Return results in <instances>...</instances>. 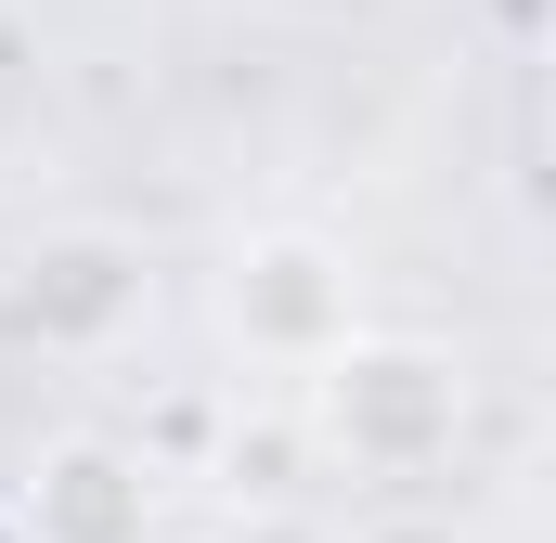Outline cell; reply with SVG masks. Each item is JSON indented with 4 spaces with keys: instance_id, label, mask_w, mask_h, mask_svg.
Instances as JSON below:
<instances>
[{
    "instance_id": "cell-1",
    "label": "cell",
    "mask_w": 556,
    "mask_h": 543,
    "mask_svg": "<svg viewBox=\"0 0 556 543\" xmlns=\"http://www.w3.org/2000/svg\"><path fill=\"white\" fill-rule=\"evenodd\" d=\"M324 440L376 479H415L466 440V363L427 337H350L324 363Z\"/></svg>"
},
{
    "instance_id": "cell-2",
    "label": "cell",
    "mask_w": 556,
    "mask_h": 543,
    "mask_svg": "<svg viewBox=\"0 0 556 543\" xmlns=\"http://www.w3.org/2000/svg\"><path fill=\"white\" fill-rule=\"evenodd\" d=\"M220 311H233V337H247L260 363H311V376H324V363L363 337V272H350L337 233L273 220V233H247V247H233Z\"/></svg>"
},
{
    "instance_id": "cell-3",
    "label": "cell",
    "mask_w": 556,
    "mask_h": 543,
    "mask_svg": "<svg viewBox=\"0 0 556 543\" xmlns=\"http://www.w3.org/2000/svg\"><path fill=\"white\" fill-rule=\"evenodd\" d=\"M142 324V247L130 233H52L13 272V337L39 350H117Z\"/></svg>"
},
{
    "instance_id": "cell-4",
    "label": "cell",
    "mask_w": 556,
    "mask_h": 543,
    "mask_svg": "<svg viewBox=\"0 0 556 543\" xmlns=\"http://www.w3.org/2000/svg\"><path fill=\"white\" fill-rule=\"evenodd\" d=\"M26 543H155V453L52 440L26 466Z\"/></svg>"
},
{
    "instance_id": "cell-5",
    "label": "cell",
    "mask_w": 556,
    "mask_h": 543,
    "mask_svg": "<svg viewBox=\"0 0 556 543\" xmlns=\"http://www.w3.org/2000/svg\"><path fill=\"white\" fill-rule=\"evenodd\" d=\"M363 543H453V531H440V518H376Z\"/></svg>"
}]
</instances>
